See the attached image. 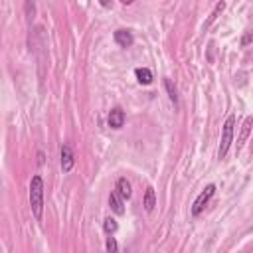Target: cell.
<instances>
[{
    "label": "cell",
    "mask_w": 253,
    "mask_h": 253,
    "mask_svg": "<svg viewBox=\"0 0 253 253\" xmlns=\"http://www.w3.org/2000/svg\"><path fill=\"white\" fill-rule=\"evenodd\" d=\"M30 206H32L34 218L40 222L44 214V180L40 174H36L30 182Z\"/></svg>",
    "instance_id": "6da1fadb"
},
{
    "label": "cell",
    "mask_w": 253,
    "mask_h": 253,
    "mask_svg": "<svg viewBox=\"0 0 253 253\" xmlns=\"http://www.w3.org/2000/svg\"><path fill=\"white\" fill-rule=\"evenodd\" d=\"M233 127H235V115H229L224 123V129H222V142H220V150H218V158H225L231 142H233Z\"/></svg>",
    "instance_id": "7a4b0ae2"
},
{
    "label": "cell",
    "mask_w": 253,
    "mask_h": 253,
    "mask_svg": "<svg viewBox=\"0 0 253 253\" xmlns=\"http://www.w3.org/2000/svg\"><path fill=\"white\" fill-rule=\"evenodd\" d=\"M214 194H216V186H214V184H208V186L200 192V196L196 198V202H194V206H192V216H200V214L206 210V206H208V202L212 200Z\"/></svg>",
    "instance_id": "3957f363"
},
{
    "label": "cell",
    "mask_w": 253,
    "mask_h": 253,
    "mask_svg": "<svg viewBox=\"0 0 253 253\" xmlns=\"http://www.w3.org/2000/svg\"><path fill=\"white\" fill-rule=\"evenodd\" d=\"M59 156H61V170H63V172H71V168H73V164H75V156H73L71 146H69V144H63Z\"/></svg>",
    "instance_id": "277c9868"
},
{
    "label": "cell",
    "mask_w": 253,
    "mask_h": 253,
    "mask_svg": "<svg viewBox=\"0 0 253 253\" xmlns=\"http://www.w3.org/2000/svg\"><path fill=\"white\" fill-rule=\"evenodd\" d=\"M107 123H109L111 129H121V127L125 125V111H123L121 107H115V109L109 113Z\"/></svg>",
    "instance_id": "5b68a950"
},
{
    "label": "cell",
    "mask_w": 253,
    "mask_h": 253,
    "mask_svg": "<svg viewBox=\"0 0 253 253\" xmlns=\"http://www.w3.org/2000/svg\"><path fill=\"white\" fill-rule=\"evenodd\" d=\"M115 42H117V46H121V48H131L133 42H135V38H133V34H131L129 30H117V32H115Z\"/></svg>",
    "instance_id": "8992f818"
},
{
    "label": "cell",
    "mask_w": 253,
    "mask_h": 253,
    "mask_svg": "<svg viewBox=\"0 0 253 253\" xmlns=\"http://www.w3.org/2000/svg\"><path fill=\"white\" fill-rule=\"evenodd\" d=\"M109 206H111V210L117 214V216H123L125 214V206H123V198H121V194L115 190V192H111L109 194Z\"/></svg>",
    "instance_id": "52a82bcc"
},
{
    "label": "cell",
    "mask_w": 253,
    "mask_h": 253,
    "mask_svg": "<svg viewBox=\"0 0 253 253\" xmlns=\"http://www.w3.org/2000/svg\"><path fill=\"white\" fill-rule=\"evenodd\" d=\"M115 190L121 194L123 200H129V198L133 196V188H131V182H129L127 178H119L117 184H115Z\"/></svg>",
    "instance_id": "ba28073f"
},
{
    "label": "cell",
    "mask_w": 253,
    "mask_h": 253,
    "mask_svg": "<svg viewBox=\"0 0 253 253\" xmlns=\"http://www.w3.org/2000/svg\"><path fill=\"white\" fill-rule=\"evenodd\" d=\"M135 75H137V81L141 83V85H150L152 83V71L146 69V67H137Z\"/></svg>",
    "instance_id": "9c48e42d"
},
{
    "label": "cell",
    "mask_w": 253,
    "mask_h": 253,
    "mask_svg": "<svg viewBox=\"0 0 253 253\" xmlns=\"http://www.w3.org/2000/svg\"><path fill=\"white\" fill-rule=\"evenodd\" d=\"M251 125H253V117H247L243 121V127H241V133H239V139H237V150L243 146V142L247 141L249 133H251Z\"/></svg>",
    "instance_id": "30bf717a"
},
{
    "label": "cell",
    "mask_w": 253,
    "mask_h": 253,
    "mask_svg": "<svg viewBox=\"0 0 253 253\" xmlns=\"http://www.w3.org/2000/svg\"><path fill=\"white\" fill-rule=\"evenodd\" d=\"M142 206H144V210H146V212H152V210H154V206H156V196H154V188H146V192H144V202H142Z\"/></svg>",
    "instance_id": "8fae6325"
},
{
    "label": "cell",
    "mask_w": 253,
    "mask_h": 253,
    "mask_svg": "<svg viewBox=\"0 0 253 253\" xmlns=\"http://www.w3.org/2000/svg\"><path fill=\"white\" fill-rule=\"evenodd\" d=\"M164 87H166V93H168V97H170V101H172L174 105H178V95H176V87L172 85V81L168 79V77H164Z\"/></svg>",
    "instance_id": "7c38bea8"
},
{
    "label": "cell",
    "mask_w": 253,
    "mask_h": 253,
    "mask_svg": "<svg viewBox=\"0 0 253 253\" xmlns=\"http://www.w3.org/2000/svg\"><path fill=\"white\" fill-rule=\"evenodd\" d=\"M103 229H105V233H107V235H113V233L119 229L117 220H115V218H105V222H103Z\"/></svg>",
    "instance_id": "4fadbf2b"
},
{
    "label": "cell",
    "mask_w": 253,
    "mask_h": 253,
    "mask_svg": "<svg viewBox=\"0 0 253 253\" xmlns=\"http://www.w3.org/2000/svg\"><path fill=\"white\" fill-rule=\"evenodd\" d=\"M224 8H225V2H224V0H222V2H218L216 4V8H214V12H212V16H210V20L204 24V28H208V26H212V22L220 16V12H224Z\"/></svg>",
    "instance_id": "5bb4252c"
},
{
    "label": "cell",
    "mask_w": 253,
    "mask_h": 253,
    "mask_svg": "<svg viewBox=\"0 0 253 253\" xmlns=\"http://www.w3.org/2000/svg\"><path fill=\"white\" fill-rule=\"evenodd\" d=\"M105 247H107V251H109V253H115V251L119 249V245H117L115 237H107V243H105Z\"/></svg>",
    "instance_id": "9a60e30c"
},
{
    "label": "cell",
    "mask_w": 253,
    "mask_h": 253,
    "mask_svg": "<svg viewBox=\"0 0 253 253\" xmlns=\"http://www.w3.org/2000/svg\"><path fill=\"white\" fill-rule=\"evenodd\" d=\"M34 12H36L34 2H32V0H26V14H28V20H32V18H34Z\"/></svg>",
    "instance_id": "2e32d148"
},
{
    "label": "cell",
    "mask_w": 253,
    "mask_h": 253,
    "mask_svg": "<svg viewBox=\"0 0 253 253\" xmlns=\"http://www.w3.org/2000/svg\"><path fill=\"white\" fill-rule=\"evenodd\" d=\"M253 42V32H247L243 38H241V46H247V44H251Z\"/></svg>",
    "instance_id": "e0dca14e"
},
{
    "label": "cell",
    "mask_w": 253,
    "mask_h": 253,
    "mask_svg": "<svg viewBox=\"0 0 253 253\" xmlns=\"http://www.w3.org/2000/svg\"><path fill=\"white\" fill-rule=\"evenodd\" d=\"M111 2H113V0H99V4L103 8H111Z\"/></svg>",
    "instance_id": "ac0fdd59"
},
{
    "label": "cell",
    "mask_w": 253,
    "mask_h": 253,
    "mask_svg": "<svg viewBox=\"0 0 253 253\" xmlns=\"http://www.w3.org/2000/svg\"><path fill=\"white\" fill-rule=\"evenodd\" d=\"M38 164H44V154L42 152H38Z\"/></svg>",
    "instance_id": "d6986e66"
},
{
    "label": "cell",
    "mask_w": 253,
    "mask_h": 253,
    "mask_svg": "<svg viewBox=\"0 0 253 253\" xmlns=\"http://www.w3.org/2000/svg\"><path fill=\"white\" fill-rule=\"evenodd\" d=\"M121 2H123V4H133L135 0H121Z\"/></svg>",
    "instance_id": "ffe728a7"
}]
</instances>
